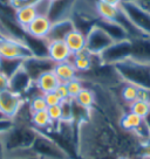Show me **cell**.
I'll use <instances>...</instances> for the list:
<instances>
[{
  "mask_svg": "<svg viewBox=\"0 0 150 159\" xmlns=\"http://www.w3.org/2000/svg\"><path fill=\"white\" fill-rule=\"evenodd\" d=\"M116 71L129 84L150 91V66L133 59L124 60L115 65Z\"/></svg>",
  "mask_w": 150,
  "mask_h": 159,
  "instance_id": "6da1fadb",
  "label": "cell"
},
{
  "mask_svg": "<svg viewBox=\"0 0 150 159\" xmlns=\"http://www.w3.org/2000/svg\"><path fill=\"white\" fill-rule=\"evenodd\" d=\"M36 132L27 126H18L14 123V126L4 134L6 151H15V150L30 149L36 138ZM7 154V153H6Z\"/></svg>",
  "mask_w": 150,
  "mask_h": 159,
  "instance_id": "7a4b0ae2",
  "label": "cell"
},
{
  "mask_svg": "<svg viewBox=\"0 0 150 159\" xmlns=\"http://www.w3.org/2000/svg\"><path fill=\"white\" fill-rule=\"evenodd\" d=\"M121 10L127 15L129 21L141 33L150 35V14L133 0H123L120 5Z\"/></svg>",
  "mask_w": 150,
  "mask_h": 159,
  "instance_id": "3957f363",
  "label": "cell"
},
{
  "mask_svg": "<svg viewBox=\"0 0 150 159\" xmlns=\"http://www.w3.org/2000/svg\"><path fill=\"white\" fill-rule=\"evenodd\" d=\"M113 43V39L97 25L91 26L86 34V49L91 55H101Z\"/></svg>",
  "mask_w": 150,
  "mask_h": 159,
  "instance_id": "277c9868",
  "label": "cell"
},
{
  "mask_svg": "<svg viewBox=\"0 0 150 159\" xmlns=\"http://www.w3.org/2000/svg\"><path fill=\"white\" fill-rule=\"evenodd\" d=\"M133 52V43L131 40L127 39L123 41L114 42L113 45L108 47L107 49L100 55L101 60L105 63H119L124 60H128L131 57Z\"/></svg>",
  "mask_w": 150,
  "mask_h": 159,
  "instance_id": "5b68a950",
  "label": "cell"
},
{
  "mask_svg": "<svg viewBox=\"0 0 150 159\" xmlns=\"http://www.w3.org/2000/svg\"><path fill=\"white\" fill-rule=\"evenodd\" d=\"M22 105H24V99L21 95L10 89L4 93H0V112L6 118L14 119L18 112L21 110Z\"/></svg>",
  "mask_w": 150,
  "mask_h": 159,
  "instance_id": "8992f818",
  "label": "cell"
},
{
  "mask_svg": "<svg viewBox=\"0 0 150 159\" xmlns=\"http://www.w3.org/2000/svg\"><path fill=\"white\" fill-rule=\"evenodd\" d=\"M53 21L48 15H38L25 30L28 36L36 40H46L52 30Z\"/></svg>",
  "mask_w": 150,
  "mask_h": 159,
  "instance_id": "52a82bcc",
  "label": "cell"
},
{
  "mask_svg": "<svg viewBox=\"0 0 150 159\" xmlns=\"http://www.w3.org/2000/svg\"><path fill=\"white\" fill-rule=\"evenodd\" d=\"M47 56L52 62L56 65L70 61L73 54L63 40H52L47 41Z\"/></svg>",
  "mask_w": 150,
  "mask_h": 159,
  "instance_id": "ba28073f",
  "label": "cell"
},
{
  "mask_svg": "<svg viewBox=\"0 0 150 159\" xmlns=\"http://www.w3.org/2000/svg\"><path fill=\"white\" fill-rule=\"evenodd\" d=\"M131 43L133 52L130 59L150 66V40L147 38H137L131 40Z\"/></svg>",
  "mask_w": 150,
  "mask_h": 159,
  "instance_id": "9c48e42d",
  "label": "cell"
},
{
  "mask_svg": "<svg viewBox=\"0 0 150 159\" xmlns=\"http://www.w3.org/2000/svg\"><path fill=\"white\" fill-rule=\"evenodd\" d=\"M32 82L33 81L28 75V73L26 71L24 66H21L20 68L10 77V90L22 96V94L30 88Z\"/></svg>",
  "mask_w": 150,
  "mask_h": 159,
  "instance_id": "30bf717a",
  "label": "cell"
},
{
  "mask_svg": "<svg viewBox=\"0 0 150 159\" xmlns=\"http://www.w3.org/2000/svg\"><path fill=\"white\" fill-rule=\"evenodd\" d=\"M14 15H15V20H16L18 25L25 30L26 28H27V26L30 25V22L39 15L36 4H35V2H32V4L22 6L20 8L15 10Z\"/></svg>",
  "mask_w": 150,
  "mask_h": 159,
  "instance_id": "8fae6325",
  "label": "cell"
},
{
  "mask_svg": "<svg viewBox=\"0 0 150 159\" xmlns=\"http://www.w3.org/2000/svg\"><path fill=\"white\" fill-rule=\"evenodd\" d=\"M34 83L41 94H47V93L55 91L61 82L56 77V75L54 74L53 70H48V71L42 73L38 79L35 80Z\"/></svg>",
  "mask_w": 150,
  "mask_h": 159,
  "instance_id": "7c38bea8",
  "label": "cell"
},
{
  "mask_svg": "<svg viewBox=\"0 0 150 159\" xmlns=\"http://www.w3.org/2000/svg\"><path fill=\"white\" fill-rule=\"evenodd\" d=\"M75 28L74 22L69 19L58 20L56 22H53L52 30L47 36L46 41H52V40H63L66 35L69 33L70 30Z\"/></svg>",
  "mask_w": 150,
  "mask_h": 159,
  "instance_id": "4fadbf2b",
  "label": "cell"
},
{
  "mask_svg": "<svg viewBox=\"0 0 150 159\" xmlns=\"http://www.w3.org/2000/svg\"><path fill=\"white\" fill-rule=\"evenodd\" d=\"M63 41L72 52V54H76L86 48V34L76 27L66 35Z\"/></svg>",
  "mask_w": 150,
  "mask_h": 159,
  "instance_id": "5bb4252c",
  "label": "cell"
},
{
  "mask_svg": "<svg viewBox=\"0 0 150 159\" xmlns=\"http://www.w3.org/2000/svg\"><path fill=\"white\" fill-rule=\"evenodd\" d=\"M99 27H101L105 30L107 34L109 35L113 39L114 42H119V41H123V40L129 39V35L124 30L123 27H121L120 25H117L115 22H110V21H105V20H100L97 24Z\"/></svg>",
  "mask_w": 150,
  "mask_h": 159,
  "instance_id": "9a60e30c",
  "label": "cell"
},
{
  "mask_svg": "<svg viewBox=\"0 0 150 159\" xmlns=\"http://www.w3.org/2000/svg\"><path fill=\"white\" fill-rule=\"evenodd\" d=\"M53 71H54V74L56 75V77L59 79L61 83H67L72 80L76 79V74H77L75 67L70 61L56 63L53 68Z\"/></svg>",
  "mask_w": 150,
  "mask_h": 159,
  "instance_id": "2e32d148",
  "label": "cell"
},
{
  "mask_svg": "<svg viewBox=\"0 0 150 159\" xmlns=\"http://www.w3.org/2000/svg\"><path fill=\"white\" fill-rule=\"evenodd\" d=\"M91 57H93V55L85 48V49L79 52V53L73 54L72 59H70V62L75 67L76 71H88L93 67Z\"/></svg>",
  "mask_w": 150,
  "mask_h": 159,
  "instance_id": "e0dca14e",
  "label": "cell"
},
{
  "mask_svg": "<svg viewBox=\"0 0 150 159\" xmlns=\"http://www.w3.org/2000/svg\"><path fill=\"white\" fill-rule=\"evenodd\" d=\"M73 101L75 102L76 105H79V107L86 110H89L95 103V94H94L93 90L83 88L80 91V94L77 95Z\"/></svg>",
  "mask_w": 150,
  "mask_h": 159,
  "instance_id": "ac0fdd59",
  "label": "cell"
},
{
  "mask_svg": "<svg viewBox=\"0 0 150 159\" xmlns=\"http://www.w3.org/2000/svg\"><path fill=\"white\" fill-rule=\"evenodd\" d=\"M143 123H144V119L133 112L123 115L120 120L121 126L127 131H136Z\"/></svg>",
  "mask_w": 150,
  "mask_h": 159,
  "instance_id": "d6986e66",
  "label": "cell"
},
{
  "mask_svg": "<svg viewBox=\"0 0 150 159\" xmlns=\"http://www.w3.org/2000/svg\"><path fill=\"white\" fill-rule=\"evenodd\" d=\"M22 63H24L22 60H10L0 57V71L11 77L22 66Z\"/></svg>",
  "mask_w": 150,
  "mask_h": 159,
  "instance_id": "ffe728a7",
  "label": "cell"
},
{
  "mask_svg": "<svg viewBox=\"0 0 150 159\" xmlns=\"http://www.w3.org/2000/svg\"><path fill=\"white\" fill-rule=\"evenodd\" d=\"M30 122L38 129H44V128H47L48 125L52 124L47 110H45V111H38V112H32V115H30Z\"/></svg>",
  "mask_w": 150,
  "mask_h": 159,
  "instance_id": "44dd1931",
  "label": "cell"
},
{
  "mask_svg": "<svg viewBox=\"0 0 150 159\" xmlns=\"http://www.w3.org/2000/svg\"><path fill=\"white\" fill-rule=\"evenodd\" d=\"M130 112L140 116L141 118L144 119L150 112V102L144 99H137L134 103H131Z\"/></svg>",
  "mask_w": 150,
  "mask_h": 159,
  "instance_id": "7402d4cb",
  "label": "cell"
},
{
  "mask_svg": "<svg viewBox=\"0 0 150 159\" xmlns=\"http://www.w3.org/2000/svg\"><path fill=\"white\" fill-rule=\"evenodd\" d=\"M62 110V120L63 123H72L74 120V110H73V99H66L61 102Z\"/></svg>",
  "mask_w": 150,
  "mask_h": 159,
  "instance_id": "603a6c76",
  "label": "cell"
},
{
  "mask_svg": "<svg viewBox=\"0 0 150 159\" xmlns=\"http://www.w3.org/2000/svg\"><path fill=\"white\" fill-rule=\"evenodd\" d=\"M140 89L137 88L136 85L128 84L125 85L123 90H122V97L125 102H129V103H134L135 101L140 98Z\"/></svg>",
  "mask_w": 150,
  "mask_h": 159,
  "instance_id": "cb8c5ba5",
  "label": "cell"
},
{
  "mask_svg": "<svg viewBox=\"0 0 150 159\" xmlns=\"http://www.w3.org/2000/svg\"><path fill=\"white\" fill-rule=\"evenodd\" d=\"M48 109L47 103H46L45 98H44V95H36L33 98L30 99V112H38V111H45Z\"/></svg>",
  "mask_w": 150,
  "mask_h": 159,
  "instance_id": "d4e9b609",
  "label": "cell"
},
{
  "mask_svg": "<svg viewBox=\"0 0 150 159\" xmlns=\"http://www.w3.org/2000/svg\"><path fill=\"white\" fill-rule=\"evenodd\" d=\"M66 85H67V90H68L70 99H74L77 95L80 94L81 90L83 89V84H82V82L77 77L69 81V82H67Z\"/></svg>",
  "mask_w": 150,
  "mask_h": 159,
  "instance_id": "484cf974",
  "label": "cell"
},
{
  "mask_svg": "<svg viewBox=\"0 0 150 159\" xmlns=\"http://www.w3.org/2000/svg\"><path fill=\"white\" fill-rule=\"evenodd\" d=\"M48 116L50 118V122L53 123H60L62 120V110H61V105H53V107H48L47 109Z\"/></svg>",
  "mask_w": 150,
  "mask_h": 159,
  "instance_id": "4316f807",
  "label": "cell"
},
{
  "mask_svg": "<svg viewBox=\"0 0 150 159\" xmlns=\"http://www.w3.org/2000/svg\"><path fill=\"white\" fill-rule=\"evenodd\" d=\"M44 95V98H45L46 103H47V107H53V105H59L61 104L62 99L59 95L56 94L55 91H52V93H47V94H42Z\"/></svg>",
  "mask_w": 150,
  "mask_h": 159,
  "instance_id": "83f0119b",
  "label": "cell"
},
{
  "mask_svg": "<svg viewBox=\"0 0 150 159\" xmlns=\"http://www.w3.org/2000/svg\"><path fill=\"white\" fill-rule=\"evenodd\" d=\"M14 126V120L10 118L0 119V134H5Z\"/></svg>",
  "mask_w": 150,
  "mask_h": 159,
  "instance_id": "f1b7e54d",
  "label": "cell"
},
{
  "mask_svg": "<svg viewBox=\"0 0 150 159\" xmlns=\"http://www.w3.org/2000/svg\"><path fill=\"white\" fill-rule=\"evenodd\" d=\"M55 93H56V94L60 96L62 101H66V99H70L69 98V94H68V90H67V85H66V83H60V84H59V87H58V88H56V90H55Z\"/></svg>",
  "mask_w": 150,
  "mask_h": 159,
  "instance_id": "f546056e",
  "label": "cell"
},
{
  "mask_svg": "<svg viewBox=\"0 0 150 159\" xmlns=\"http://www.w3.org/2000/svg\"><path fill=\"white\" fill-rule=\"evenodd\" d=\"M10 89V77L0 71V93Z\"/></svg>",
  "mask_w": 150,
  "mask_h": 159,
  "instance_id": "4dcf8cb0",
  "label": "cell"
},
{
  "mask_svg": "<svg viewBox=\"0 0 150 159\" xmlns=\"http://www.w3.org/2000/svg\"><path fill=\"white\" fill-rule=\"evenodd\" d=\"M140 154L143 158L150 159V137L144 140V143L140 149Z\"/></svg>",
  "mask_w": 150,
  "mask_h": 159,
  "instance_id": "1f68e13d",
  "label": "cell"
},
{
  "mask_svg": "<svg viewBox=\"0 0 150 159\" xmlns=\"http://www.w3.org/2000/svg\"><path fill=\"white\" fill-rule=\"evenodd\" d=\"M6 153H7V151H6L4 134H0V159H5Z\"/></svg>",
  "mask_w": 150,
  "mask_h": 159,
  "instance_id": "d6a6232c",
  "label": "cell"
},
{
  "mask_svg": "<svg viewBox=\"0 0 150 159\" xmlns=\"http://www.w3.org/2000/svg\"><path fill=\"white\" fill-rule=\"evenodd\" d=\"M135 2L150 14V1H135Z\"/></svg>",
  "mask_w": 150,
  "mask_h": 159,
  "instance_id": "836d02e7",
  "label": "cell"
},
{
  "mask_svg": "<svg viewBox=\"0 0 150 159\" xmlns=\"http://www.w3.org/2000/svg\"><path fill=\"white\" fill-rule=\"evenodd\" d=\"M100 1H102V2H105V4H108V5L119 7V6L122 4V1H123V0H100Z\"/></svg>",
  "mask_w": 150,
  "mask_h": 159,
  "instance_id": "e575fe53",
  "label": "cell"
},
{
  "mask_svg": "<svg viewBox=\"0 0 150 159\" xmlns=\"http://www.w3.org/2000/svg\"><path fill=\"white\" fill-rule=\"evenodd\" d=\"M144 123H145V125H147V128H148V130H149V132H150V112H149V115L144 118Z\"/></svg>",
  "mask_w": 150,
  "mask_h": 159,
  "instance_id": "d590c367",
  "label": "cell"
},
{
  "mask_svg": "<svg viewBox=\"0 0 150 159\" xmlns=\"http://www.w3.org/2000/svg\"><path fill=\"white\" fill-rule=\"evenodd\" d=\"M5 159H40L39 157H27V158H19V157H6Z\"/></svg>",
  "mask_w": 150,
  "mask_h": 159,
  "instance_id": "8d00e7d4",
  "label": "cell"
},
{
  "mask_svg": "<svg viewBox=\"0 0 150 159\" xmlns=\"http://www.w3.org/2000/svg\"><path fill=\"white\" fill-rule=\"evenodd\" d=\"M49 2H52V4H54V2H58V1H60V0H48Z\"/></svg>",
  "mask_w": 150,
  "mask_h": 159,
  "instance_id": "74e56055",
  "label": "cell"
},
{
  "mask_svg": "<svg viewBox=\"0 0 150 159\" xmlns=\"http://www.w3.org/2000/svg\"><path fill=\"white\" fill-rule=\"evenodd\" d=\"M2 118H6V117L2 114H1V112H0V119H2Z\"/></svg>",
  "mask_w": 150,
  "mask_h": 159,
  "instance_id": "f35d334b",
  "label": "cell"
},
{
  "mask_svg": "<svg viewBox=\"0 0 150 159\" xmlns=\"http://www.w3.org/2000/svg\"><path fill=\"white\" fill-rule=\"evenodd\" d=\"M133 1H150V0H133Z\"/></svg>",
  "mask_w": 150,
  "mask_h": 159,
  "instance_id": "ab89813d",
  "label": "cell"
},
{
  "mask_svg": "<svg viewBox=\"0 0 150 159\" xmlns=\"http://www.w3.org/2000/svg\"><path fill=\"white\" fill-rule=\"evenodd\" d=\"M119 159H130V158H128V157H120Z\"/></svg>",
  "mask_w": 150,
  "mask_h": 159,
  "instance_id": "60d3db41",
  "label": "cell"
},
{
  "mask_svg": "<svg viewBox=\"0 0 150 159\" xmlns=\"http://www.w3.org/2000/svg\"><path fill=\"white\" fill-rule=\"evenodd\" d=\"M1 38H4V36H2V34H1V33H0V39H1Z\"/></svg>",
  "mask_w": 150,
  "mask_h": 159,
  "instance_id": "b9f144b4",
  "label": "cell"
}]
</instances>
